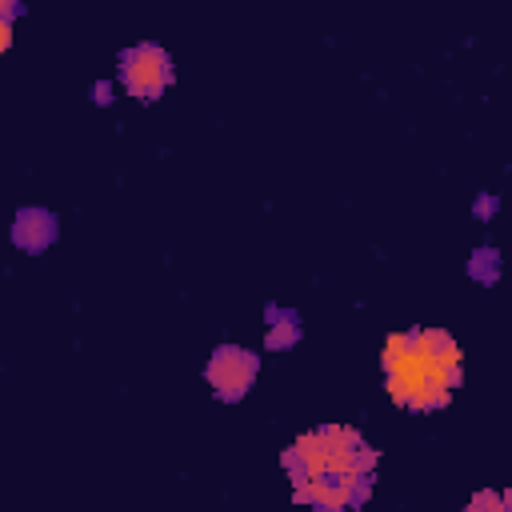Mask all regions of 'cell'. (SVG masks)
<instances>
[{
  "label": "cell",
  "instance_id": "cell-3",
  "mask_svg": "<svg viewBox=\"0 0 512 512\" xmlns=\"http://www.w3.org/2000/svg\"><path fill=\"white\" fill-rule=\"evenodd\" d=\"M120 84L136 100H156L172 84V60L156 44H136L120 56Z\"/></svg>",
  "mask_w": 512,
  "mask_h": 512
},
{
  "label": "cell",
  "instance_id": "cell-9",
  "mask_svg": "<svg viewBox=\"0 0 512 512\" xmlns=\"http://www.w3.org/2000/svg\"><path fill=\"white\" fill-rule=\"evenodd\" d=\"M496 212V196H480L476 200V216H492Z\"/></svg>",
  "mask_w": 512,
  "mask_h": 512
},
{
  "label": "cell",
  "instance_id": "cell-7",
  "mask_svg": "<svg viewBox=\"0 0 512 512\" xmlns=\"http://www.w3.org/2000/svg\"><path fill=\"white\" fill-rule=\"evenodd\" d=\"M468 276L480 280V284H496V276H500V256H496V248H476L472 260H468Z\"/></svg>",
  "mask_w": 512,
  "mask_h": 512
},
{
  "label": "cell",
  "instance_id": "cell-4",
  "mask_svg": "<svg viewBox=\"0 0 512 512\" xmlns=\"http://www.w3.org/2000/svg\"><path fill=\"white\" fill-rule=\"evenodd\" d=\"M256 368H260L256 352L236 348V344H220V348L212 352L204 376H208V384H212V392H216L220 400H240V396L252 388Z\"/></svg>",
  "mask_w": 512,
  "mask_h": 512
},
{
  "label": "cell",
  "instance_id": "cell-5",
  "mask_svg": "<svg viewBox=\"0 0 512 512\" xmlns=\"http://www.w3.org/2000/svg\"><path fill=\"white\" fill-rule=\"evenodd\" d=\"M12 240L24 252H44L56 240V216L48 208H20L12 224Z\"/></svg>",
  "mask_w": 512,
  "mask_h": 512
},
{
  "label": "cell",
  "instance_id": "cell-11",
  "mask_svg": "<svg viewBox=\"0 0 512 512\" xmlns=\"http://www.w3.org/2000/svg\"><path fill=\"white\" fill-rule=\"evenodd\" d=\"M504 504H508V512H512V488H508V492H504Z\"/></svg>",
  "mask_w": 512,
  "mask_h": 512
},
{
  "label": "cell",
  "instance_id": "cell-8",
  "mask_svg": "<svg viewBox=\"0 0 512 512\" xmlns=\"http://www.w3.org/2000/svg\"><path fill=\"white\" fill-rule=\"evenodd\" d=\"M468 512H508L504 492H476V496L468 500Z\"/></svg>",
  "mask_w": 512,
  "mask_h": 512
},
{
  "label": "cell",
  "instance_id": "cell-6",
  "mask_svg": "<svg viewBox=\"0 0 512 512\" xmlns=\"http://www.w3.org/2000/svg\"><path fill=\"white\" fill-rule=\"evenodd\" d=\"M268 336H264V344L268 348H288V344H296L300 340V324H296V312H284V308H276V304H268Z\"/></svg>",
  "mask_w": 512,
  "mask_h": 512
},
{
  "label": "cell",
  "instance_id": "cell-10",
  "mask_svg": "<svg viewBox=\"0 0 512 512\" xmlns=\"http://www.w3.org/2000/svg\"><path fill=\"white\" fill-rule=\"evenodd\" d=\"M92 100H100V104H108V84H96V88H92Z\"/></svg>",
  "mask_w": 512,
  "mask_h": 512
},
{
  "label": "cell",
  "instance_id": "cell-1",
  "mask_svg": "<svg viewBox=\"0 0 512 512\" xmlns=\"http://www.w3.org/2000/svg\"><path fill=\"white\" fill-rule=\"evenodd\" d=\"M280 464L292 480L296 504H308L312 512H356L372 492L376 452L360 432L324 424L296 436V444L284 448Z\"/></svg>",
  "mask_w": 512,
  "mask_h": 512
},
{
  "label": "cell",
  "instance_id": "cell-2",
  "mask_svg": "<svg viewBox=\"0 0 512 512\" xmlns=\"http://www.w3.org/2000/svg\"><path fill=\"white\" fill-rule=\"evenodd\" d=\"M388 396L412 412H436L460 384V348L440 328L392 332L380 352Z\"/></svg>",
  "mask_w": 512,
  "mask_h": 512
}]
</instances>
